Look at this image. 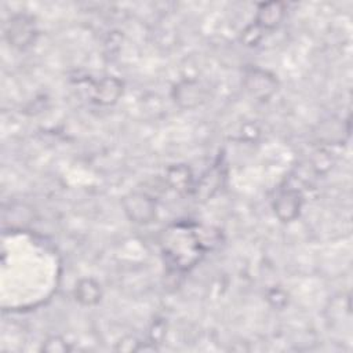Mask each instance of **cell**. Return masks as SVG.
<instances>
[{"label":"cell","instance_id":"3957f363","mask_svg":"<svg viewBox=\"0 0 353 353\" xmlns=\"http://www.w3.org/2000/svg\"><path fill=\"white\" fill-rule=\"evenodd\" d=\"M125 212L135 222H150L154 216V203L142 193H131L124 199Z\"/></svg>","mask_w":353,"mask_h":353},{"label":"cell","instance_id":"30bf717a","mask_svg":"<svg viewBox=\"0 0 353 353\" xmlns=\"http://www.w3.org/2000/svg\"><path fill=\"white\" fill-rule=\"evenodd\" d=\"M167 181L175 190L183 192L190 188L192 175L189 168H186L185 165H174L170 167L167 171Z\"/></svg>","mask_w":353,"mask_h":353},{"label":"cell","instance_id":"52a82bcc","mask_svg":"<svg viewBox=\"0 0 353 353\" xmlns=\"http://www.w3.org/2000/svg\"><path fill=\"white\" fill-rule=\"evenodd\" d=\"M222 178H223V172L219 165H215L211 170H208L201 176L197 186L194 188L196 196L200 197V200H205V199L211 197L219 189Z\"/></svg>","mask_w":353,"mask_h":353},{"label":"cell","instance_id":"7a4b0ae2","mask_svg":"<svg viewBox=\"0 0 353 353\" xmlns=\"http://www.w3.org/2000/svg\"><path fill=\"white\" fill-rule=\"evenodd\" d=\"M34 23L32 18L26 15H17L10 21L7 28L8 41L19 48H25L34 40Z\"/></svg>","mask_w":353,"mask_h":353},{"label":"cell","instance_id":"8fae6325","mask_svg":"<svg viewBox=\"0 0 353 353\" xmlns=\"http://www.w3.org/2000/svg\"><path fill=\"white\" fill-rule=\"evenodd\" d=\"M70 347L68 346V343L59 338V336H51L50 339H47L43 345V350L46 352H68Z\"/></svg>","mask_w":353,"mask_h":353},{"label":"cell","instance_id":"8992f818","mask_svg":"<svg viewBox=\"0 0 353 353\" xmlns=\"http://www.w3.org/2000/svg\"><path fill=\"white\" fill-rule=\"evenodd\" d=\"M247 88L252 95L258 98H266L274 91L276 81L265 72L251 70V73L247 74Z\"/></svg>","mask_w":353,"mask_h":353},{"label":"cell","instance_id":"6da1fadb","mask_svg":"<svg viewBox=\"0 0 353 353\" xmlns=\"http://www.w3.org/2000/svg\"><path fill=\"white\" fill-rule=\"evenodd\" d=\"M164 254L175 270H188L203 254V243L189 225H175L164 233Z\"/></svg>","mask_w":353,"mask_h":353},{"label":"cell","instance_id":"ba28073f","mask_svg":"<svg viewBox=\"0 0 353 353\" xmlns=\"http://www.w3.org/2000/svg\"><path fill=\"white\" fill-rule=\"evenodd\" d=\"M121 94V83L114 77L102 79L94 90V98L97 102L109 105L117 101Z\"/></svg>","mask_w":353,"mask_h":353},{"label":"cell","instance_id":"5b68a950","mask_svg":"<svg viewBox=\"0 0 353 353\" xmlns=\"http://www.w3.org/2000/svg\"><path fill=\"white\" fill-rule=\"evenodd\" d=\"M284 17V4L283 3H263L258 8L255 25L261 29H272L279 25Z\"/></svg>","mask_w":353,"mask_h":353},{"label":"cell","instance_id":"277c9868","mask_svg":"<svg viewBox=\"0 0 353 353\" xmlns=\"http://www.w3.org/2000/svg\"><path fill=\"white\" fill-rule=\"evenodd\" d=\"M301 208V196L294 189L283 190L274 201V211L281 221L294 219Z\"/></svg>","mask_w":353,"mask_h":353},{"label":"cell","instance_id":"9c48e42d","mask_svg":"<svg viewBox=\"0 0 353 353\" xmlns=\"http://www.w3.org/2000/svg\"><path fill=\"white\" fill-rule=\"evenodd\" d=\"M76 299L83 305H94L101 299V288L92 279L81 280L76 287Z\"/></svg>","mask_w":353,"mask_h":353}]
</instances>
